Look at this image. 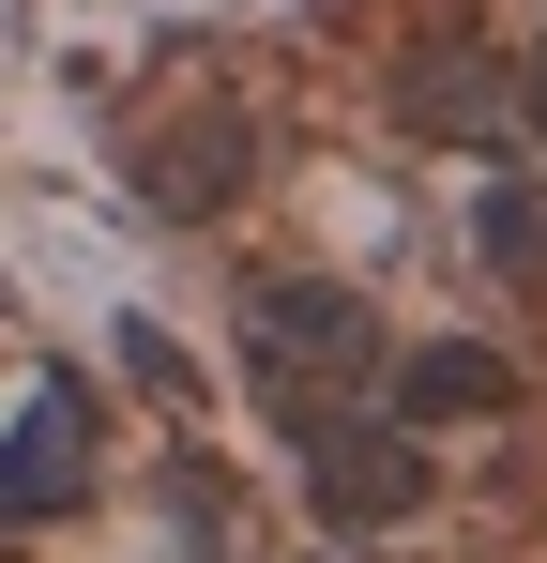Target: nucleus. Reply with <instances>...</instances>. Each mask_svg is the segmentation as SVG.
Wrapping results in <instances>:
<instances>
[{"instance_id":"nucleus-2","label":"nucleus","mask_w":547,"mask_h":563,"mask_svg":"<svg viewBox=\"0 0 547 563\" xmlns=\"http://www.w3.org/2000/svg\"><path fill=\"white\" fill-rule=\"evenodd\" d=\"M304 427V487L350 518V533H395L411 503H426V427L411 411H365V396H304L289 411Z\"/></svg>"},{"instance_id":"nucleus-4","label":"nucleus","mask_w":547,"mask_h":563,"mask_svg":"<svg viewBox=\"0 0 547 563\" xmlns=\"http://www.w3.org/2000/svg\"><path fill=\"white\" fill-rule=\"evenodd\" d=\"M395 411H411V427H471V411H517V366H502V351H411V366H395Z\"/></svg>"},{"instance_id":"nucleus-3","label":"nucleus","mask_w":547,"mask_h":563,"mask_svg":"<svg viewBox=\"0 0 547 563\" xmlns=\"http://www.w3.org/2000/svg\"><path fill=\"white\" fill-rule=\"evenodd\" d=\"M244 168H259V137H244L228 107H198V122H168V137L137 153L153 213H182V229H198V213H228V198H244Z\"/></svg>"},{"instance_id":"nucleus-1","label":"nucleus","mask_w":547,"mask_h":563,"mask_svg":"<svg viewBox=\"0 0 547 563\" xmlns=\"http://www.w3.org/2000/svg\"><path fill=\"white\" fill-rule=\"evenodd\" d=\"M244 366H259L274 411L304 396H380V305L335 275H259L244 289Z\"/></svg>"},{"instance_id":"nucleus-8","label":"nucleus","mask_w":547,"mask_h":563,"mask_svg":"<svg viewBox=\"0 0 547 563\" xmlns=\"http://www.w3.org/2000/svg\"><path fill=\"white\" fill-rule=\"evenodd\" d=\"M517 107H533V137H547V46H533V62H517Z\"/></svg>"},{"instance_id":"nucleus-5","label":"nucleus","mask_w":547,"mask_h":563,"mask_svg":"<svg viewBox=\"0 0 547 563\" xmlns=\"http://www.w3.org/2000/svg\"><path fill=\"white\" fill-rule=\"evenodd\" d=\"M46 503H77V396H46L0 457V518H46Z\"/></svg>"},{"instance_id":"nucleus-6","label":"nucleus","mask_w":547,"mask_h":563,"mask_svg":"<svg viewBox=\"0 0 547 563\" xmlns=\"http://www.w3.org/2000/svg\"><path fill=\"white\" fill-rule=\"evenodd\" d=\"M411 122L487 137V122H502V62H487V46H426V62H411Z\"/></svg>"},{"instance_id":"nucleus-7","label":"nucleus","mask_w":547,"mask_h":563,"mask_svg":"<svg viewBox=\"0 0 547 563\" xmlns=\"http://www.w3.org/2000/svg\"><path fill=\"white\" fill-rule=\"evenodd\" d=\"M471 244L502 260L517 289H547V184H487V213H471Z\"/></svg>"}]
</instances>
